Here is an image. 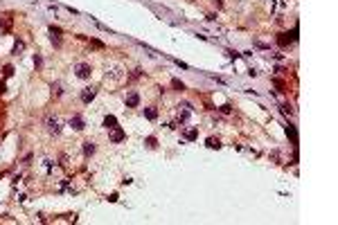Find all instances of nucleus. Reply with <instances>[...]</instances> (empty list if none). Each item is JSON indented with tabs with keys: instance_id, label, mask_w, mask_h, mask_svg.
<instances>
[{
	"instance_id": "4",
	"label": "nucleus",
	"mask_w": 338,
	"mask_h": 225,
	"mask_svg": "<svg viewBox=\"0 0 338 225\" xmlns=\"http://www.w3.org/2000/svg\"><path fill=\"white\" fill-rule=\"evenodd\" d=\"M70 124H72V128H77V131H81V128H83V119H81L79 115H74V117L70 119Z\"/></svg>"
},
{
	"instance_id": "11",
	"label": "nucleus",
	"mask_w": 338,
	"mask_h": 225,
	"mask_svg": "<svg viewBox=\"0 0 338 225\" xmlns=\"http://www.w3.org/2000/svg\"><path fill=\"white\" fill-rule=\"evenodd\" d=\"M93 151H95V146H93V142H86V146H83V153H86V155H90Z\"/></svg>"
},
{
	"instance_id": "7",
	"label": "nucleus",
	"mask_w": 338,
	"mask_h": 225,
	"mask_svg": "<svg viewBox=\"0 0 338 225\" xmlns=\"http://www.w3.org/2000/svg\"><path fill=\"white\" fill-rule=\"evenodd\" d=\"M196 135H198L196 128H187V131H185V140H194Z\"/></svg>"
},
{
	"instance_id": "6",
	"label": "nucleus",
	"mask_w": 338,
	"mask_h": 225,
	"mask_svg": "<svg viewBox=\"0 0 338 225\" xmlns=\"http://www.w3.org/2000/svg\"><path fill=\"white\" fill-rule=\"evenodd\" d=\"M47 128H50L52 133H59V131H61L59 124H56V119H47Z\"/></svg>"
},
{
	"instance_id": "3",
	"label": "nucleus",
	"mask_w": 338,
	"mask_h": 225,
	"mask_svg": "<svg viewBox=\"0 0 338 225\" xmlns=\"http://www.w3.org/2000/svg\"><path fill=\"white\" fill-rule=\"evenodd\" d=\"M93 97H95V88H86V90L81 92V101H83V104L93 101Z\"/></svg>"
},
{
	"instance_id": "2",
	"label": "nucleus",
	"mask_w": 338,
	"mask_h": 225,
	"mask_svg": "<svg viewBox=\"0 0 338 225\" xmlns=\"http://www.w3.org/2000/svg\"><path fill=\"white\" fill-rule=\"evenodd\" d=\"M138 104H140V95H138V92H131V95L126 97V106L129 108H135Z\"/></svg>"
},
{
	"instance_id": "10",
	"label": "nucleus",
	"mask_w": 338,
	"mask_h": 225,
	"mask_svg": "<svg viewBox=\"0 0 338 225\" xmlns=\"http://www.w3.org/2000/svg\"><path fill=\"white\" fill-rule=\"evenodd\" d=\"M207 146H210V149H219L221 142H219V140H214V137H210V140H207Z\"/></svg>"
},
{
	"instance_id": "1",
	"label": "nucleus",
	"mask_w": 338,
	"mask_h": 225,
	"mask_svg": "<svg viewBox=\"0 0 338 225\" xmlns=\"http://www.w3.org/2000/svg\"><path fill=\"white\" fill-rule=\"evenodd\" d=\"M77 77H79V79H88L90 77V65L79 63V65H77Z\"/></svg>"
},
{
	"instance_id": "9",
	"label": "nucleus",
	"mask_w": 338,
	"mask_h": 225,
	"mask_svg": "<svg viewBox=\"0 0 338 225\" xmlns=\"http://www.w3.org/2000/svg\"><path fill=\"white\" fill-rule=\"evenodd\" d=\"M111 140H113V142H122V140H124V133H122V131H115V133L111 135Z\"/></svg>"
},
{
	"instance_id": "14",
	"label": "nucleus",
	"mask_w": 338,
	"mask_h": 225,
	"mask_svg": "<svg viewBox=\"0 0 338 225\" xmlns=\"http://www.w3.org/2000/svg\"><path fill=\"white\" fill-rule=\"evenodd\" d=\"M174 88H178V90H183V83H180L178 79H174Z\"/></svg>"
},
{
	"instance_id": "12",
	"label": "nucleus",
	"mask_w": 338,
	"mask_h": 225,
	"mask_svg": "<svg viewBox=\"0 0 338 225\" xmlns=\"http://www.w3.org/2000/svg\"><path fill=\"white\" fill-rule=\"evenodd\" d=\"M286 133L291 135V140H293V144L298 142V135H295V131H293V126H286Z\"/></svg>"
},
{
	"instance_id": "8",
	"label": "nucleus",
	"mask_w": 338,
	"mask_h": 225,
	"mask_svg": "<svg viewBox=\"0 0 338 225\" xmlns=\"http://www.w3.org/2000/svg\"><path fill=\"white\" fill-rule=\"evenodd\" d=\"M144 115H147L149 119H156L158 117V110L156 108H147V110H144Z\"/></svg>"
},
{
	"instance_id": "5",
	"label": "nucleus",
	"mask_w": 338,
	"mask_h": 225,
	"mask_svg": "<svg viewBox=\"0 0 338 225\" xmlns=\"http://www.w3.org/2000/svg\"><path fill=\"white\" fill-rule=\"evenodd\" d=\"M115 124H117V119H115L113 115H108V117L104 119V126H106V128H115Z\"/></svg>"
},
{
	"instance_id": "13",
	"label": "nucleus",
	"mask_w": 338,
	"mask_h": 225,
	"mask_svg": "<svg viewBox=\"0 0 338 225\" xmlns=\"http://www.w3.org/2000/svg\"><path fill=\"white\" fill-rule=\"evenodd\" d=\"M0 27H2V30H9V27H12V18H2V23H0Z\"/></svg>"
}]
</instances>
